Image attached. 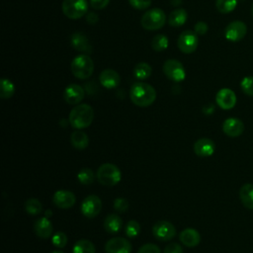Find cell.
<instances>
[{"label":"cell","mask_w":253,"mask_h":253,"mask_svg":"<svg viewBox=\"0 0 253 253\" xmlns=\"http://www.w3.org/2000/svg\"><path fill=\"white\" fill-rule=\"evenodd\" d=\"M131 102L137 107H148L156 99L155 89L144 82H136L131 85L129 90Z\"/></svg>","instance_id":"obj_1"},{"label":"cell","mask_w":253,"mask_h":253,"mask_svg":"<svg viewBox=\"0 0 253 253\" xmlns=\"http://www.w3.org/2000/svg\"><path fill=\"white\" fill-rule=\"evenodd\" d=\"M94 119V111L90 105L79 104L75 106L69 113L68 122L76 129L89 126Z\"/></svg>","instance_id":"obj_2"},{"label":"cell","mask_w":253,"mask_h":253,"mask_svg":"<svg viewBox=\"0 0 253 253\" xmlns=\"http://www.w3.org/2000/svg\"><path fill=\"white\" fill-rule=\"evenodd\" d=\"M72 74L81 80L89 78L94 71V62L92 58L85 53L79 54L71 61Z\"/></svg>","instance_id":"obj_3"},{"label":"cell","mask_w":253,"mask_h":253,"mask_svg":"<svg viewBox=\"0 0 253 253\" xmlns=\"http://www.w3.org/2000/svg\"><path fill=\"white\" fill-rule=\"evenodd\" d=\"M121 176L120 169L112 163H104L97 170V179L103 186H115L120 182Z\"/></svg>","instance_id":"obj_4"},{"label":"cell","mask_w":253,"mask_h":253,"mask_svg":"<svg viewBox=\"0 0 253 253\" xmlns=\"http://www.w3.org/2000/svg\"><path fill=\"white\" fill-rule=\"evenodd\" d=\"M165 13L160 8H153L146 11L140 20L142 28L147 31L159 30L165 25Z\"/></svg>","instance_id":"obj_5"},{"label":"cell","mask_w":253,"mask_h":253,"mask_svg":"<svg viewBox=\"0 0 253 253\" xmlns=\"http://www.w3.org/2000/svg\"><path fill=\"white\" fill-rule=\"evenodd\" d=\"M61 8L68 19L76 20L85 16L88 11V2L87 0H63Z\"/></svg>","instance_id":"obj_6"},{"label":"cell","mask_w":253,"mask_h":253,"mask_svg":"<svg viewBox=\"0 0 253 253\" xmlns=\"http://www.w3.org/2000/svg\"><path fill=\"white\" fill-rule=\"evenodd\" d=\"M163 72L168 79L174 82H181L186 77L185 68L177 59H167L163 64Z\"/></svg>","instance_id":"obj_7"},{"label":"cell","mask_w":253,"mask_h":253,"mask_svg":"<svg viewBox=\"0 0 253 253\" xmlns=\"http://www.w3.org/2000/svg\"><path fill=\"white\" fill-rule=\"evenodd\" d=\"M178 48L184 53L194 52L199 45L198 35L190 30L182 32L177 41Z\"/></svg>","instance_id":"obj_8"},{"label":"cell","mask_w":253,"mask_h":253,"mask_svg":"<svg viewBox=\"0 0 253 253\" xmlns=\"http://www.w3.org/2000/svg\"><path fill=\"white\" fill-rule=\"evenodd\" d=\"M102 210V202L96 195H90L86 197L81 205V211L84 216L93 218L97 216Z\"/></svg>","instance_id":"obj_9"},{"label":"cell","mask_w":253,"mask_h":253,"mask_svg":"<svg viewBox=\"0 0 253 253\" xmlns=\"http://www.w3.org/2000/svg\"><path fill=\"white\" fill-rule=\"evenodd\" d=\"M152 233L156 239L160 241H168L175 236L176 229L171 222L166 220H159L153 225Z\"/></svg>","instance_id":"obj_10"},{"label":"cell","mask_w":253,"mask_h":253,"mask_svg":"<svg viewBox=\"0 0 253 253\" xmlns=\"http://www.w3.org/2000/svg\"><path fill=\"white\" fill-rule=\"evenodd\" d=\"M247 33V26L244 22L233 21L229 23L224 30V37L229 42H239L241 41Z\"/></svg>","instance_id":"obj_11"},{"label":"cell","mask_w":253,"mask_h":253,"mask_svg":"<svg viewBox=\"0 0 253 253\" xmlns=\"http://www.w3.org/2000/svg\"><path fill=\"white\" fill-rule=\"evenodd\" d=\"M106 253H131V244L124 237H114L105 245Z\"/></svg>","instance_id":"obj_12"},{"label":"cell","mask_w":253,"mask_h":253,"mask_svg":"<svg viewBox=\"0 0 253 253\" xmlns=\"http://www.w3.org/2000/svg\"><path fill=\"white\" fill-rule=\"evenodd\" d=\"M85 96L84 89L77 84H69L63 91V99L69 105L79 104Z\"/></svg>","instance_id":"obj_13"},{"label":"cell","mask_w":253,"mask_h":253,"mask_svg":"<svg viewBox=\"0 0 253 253\" xmlns=\"http://www.w3.org/2000/svg\"><path fill=\"white\" fill-rule=\"evenodd\" d=\"M215 101L218 107L223 110H230L236 104V95L235 93L229 88H222L220 89L216 96Z\"/></svg>","instance_id":"obj_14"},{"label":"cell","mask_w":253,"mask_h":253,"mask_svg":"<svg viewBox=\"0 0 253 253\" xmlns=\"http://www.w3.org/2000/svg\"><path fill=\"white\" fill-rule=\"evenodd\" d=\"M52 202L57 208L62 209V210H67L75 204L76 198H75L74 194L70 191L59 190L54 193Z\"/></svg>","instance_id":"obj_15"},{"label":"cell","mask_w":253,"mask_h":253,"mask_svg":"<svg viewBox=\"0 0 253 253\" xmlns=\"http://www.w3.org/2000/svg\"><path fill=\"white\" fill-rule=\"evenodd\" d=\"M222 130L226 135L230 137H236L243 132L244 125L239 119L228 118L222 124Z\"/></svg>","instance_id":"obj_16"},{"label":"cell","mask_w":253,"mask_h":253,"mask_svg":"<svg viewBox=\"0 0 253 253\" xmlns=\"http://www.w3.org/2000/svg\"><path fill=\"white\" fill-rule=\"evenodd\" d=\"M99 80L100 83L103 87L107 88V89H113L118 87V85L120 84L121 78L119 73L111 68H107L104 69L99 76Z\"/></svg>","instance_id":"obj_17"},{"label":"cell","mask_w":253,"mask_h":253,"mask_svg":"<svg viewBox=\"0 0 253 253\" xmlns=\"http://www.w3.org/2000/svg\"><path fill=\"white\" fill-rule=\"evenodd\" d=\"M215 149L214 142L207 137L198 139L194 144V151L198 156L208 157L211 156Z\"/></svg>","instance_id":"obj_18"},{"label":"cell","mask_w":253,"mask_h":253,"mask_svg":"<svg viewBox=\"0 0 253 253\" xmlns=\"http://www.w3.org/2000/svg\"><path fill=\"white\" fill-rule=\"evenodd\" d=\"M34 230L39 237L44 239L48 238L51 235L53 227L50 220L46 216H44L36 220L34 224Z\"/></svg>","instance_id":"obj_19"},{"label":"cell","mask_w":253,"mask_h":253,"mask_svg":"<svg viewBox=\"0 0 253 253\" xmlns=\"http://www.w3.org/2000/svg\"><path fill=\"white\" fill-rule=\"evenodd\" d=\"M180 241L187 247H195L201 241V235L199 231L194 228H186L181 231L179 235Z\"/></svg>","instance_id":"obj_20"},{"label":"cell","mask_w":253,"mask_h":253,"mask_svg":"<svg viewBox=\"0 0 253 253\" xmlns=\"http://www.w3.org/2000/svg\"><path fill=\"white\" fill-rule=\"evenodd\" d=\"M70 42H71V45L73 46V48L78 51L86 52L88 54L92 50L91 44H90L87 37L81 33H74L71 36Z\"/></svg>","instance_id":"obj_21"},{"label":"cell","mask_w":253,"mask_h":253,"mask_svg":"<svg viewBox=\"0 0 253 253\" xmlns=\"http://www.w3.org/2000/svg\"><path fill=\"white\" fill-rule=\"evenodd\" d=\"M123 225V220L118 214L111 213L104 220V228L111 234H116Z\"/></svg>","instance_id":"obj_22"},{"label":"cell","mask_w":253,"mask_h":253,"mask_svg":"<svg viewBox=\"0 0 253 253\" xmlns=\"http://www.w3.org/2000/svg\"><path fill=\"white\" fill-rule=\"evenodd\" d=\"M188 18V14L185 9L178 8L173 10L168 17V24L171 27H181L183 26Z\"/></svg>","instance_id":"obj_23"},{"label":"cell","mask_w":253,"mask_h":253,"mask_svg":"<svg viewBox=\"0 0 253 253\" xmlns=\"http://www.w3.org/2000/svg\"><path fill=\"white\" fill-rule=\"evenodd\" d=\"M239 198L247 209L253 210V184H244L239 190Z\"/></svg>","instance_id":"obj_24"},{"label":"cell","mask_w":253,"mask_h":253,"mask_svg":"<svg viewBox=\"0 0 253 253\" xmlns=\"http://www.w3.org/2000/svg\"><path fill=\"white\" fill-rule=\"evenodd\" d=\"M70 142L76 149H84L88 146V135L82 130H74L70 135Z\"/></svg>","instance_id":"obj_25"},{"label":"cell","mask_w":253,"mask_h":253,"mask_svg":"<svg viewBox=\"0 0 253 253\" xmlns=\"http://www.w3.org/2000/svg\"><path fill=\"white\" fill-rule=\"evenodd\" d=\"M151 66L146 62H139L133 68V75L138 80L147 79L151 75Z\"/></svg>","instance_id":"obj_26"},{"label":"cell","mask_w":253,"mask_h":253,"mask_svg":"<svg viewBox=\"0 0 253 253\" xmlns=\"http://www.w3.org/2000/svg\"><path fill=\"white\" fill-rule=\"evenodd\" d=\"M15 93V86L11 80L2 78L0 82V97L2 99H9Z\"/></svg>","instance_id":"obj_27"},{"label":"cell","mask_w":253,"mask_h":253,"mask_svg":"<svg viewBox=\"0 0 253 253\" xmlns=\"http://www.w3.org/2000/svg\"><path fill=\"white\" fill-rule=\"evenodd\" d=\"M73 253H95V246L88 239H80L74 244Z\"/></svg>","instance_id":"obj_28"},{"label":"cell","mask_w":253,"mask_h":253,"mask_svg":"<svg viewBox=\"0 0 253 253\" xmlns=\"http://www.w3.org/2000/svg\"><path fill=\"white\" fill-rule=\"evenodd\" d=\"M237 3L238 0H215V7L218 12L227 14L236 8Z\"/></svg>","instance_id":"obj_29"},{"label":"cell","mask_w":253,"mask_h":253,"mask_svg":"<svg viewBox=\"0 0 253 253\" xmlns=\"http://www.w3.org/2000/svg\"><path fill=\"white\" fill-rule=\"evenodd\" d=\"M151 47L155 51H162L168 47V38L162 34H158L151 40Z\"/></svg>","instance_id":"obj_30"},{"label":"cell","mask_w":253,"mask_h":253,"mask_svg":"<svg viewBox=\"0 0 253 253\" xmlns=\"http://www.w3.org/2000/svg\"><path fill=\"white\" fill-rule=\"evenodd\" d=\"M25 210L28 213L36 215V214H39L40 212H42V206L39 200L32 198V199L27 200V202L25 203Z\"/></svg>","instance_id":"obj_31"},{"label":"cell","mask_w":253,"mask_h":253,"mask_svg":"<svg viewBox=\"0 0 253 253\" xmlns=\"http://www.w3.org/2000/svg\"><path fill=\"white\" fill-rule=\"evenodd\" d=\"M78 181L82 185H90L94 181V173L90 168H83L77 174Z\"/></svg>","instance_id":"obj_32"},{"label":"cell","mask_w":253,"mask_h":253,"mask_svg":"<svg viewBox=\"0 0 253 253\" xmlns=\"http://www.w3.org/2000/svg\"><path fill=\"white\" fill-rule=\"evenodd\" d=\"M125 231L128 237H136L140 232V225L136 220H129L126 225Z\"/></svg>","instance_id":"obj_33"},{"label":"cell","mask_w":253,"mask_h":253,"mask_svg":"<svg viewBox=\"0 0 253 253\" xmlns=\"http://www.w3.org/2000/svg\"><path fill=\"white\" fill-rule=\"evenodd\" d=\"M240 87L246 95L253 97V76H245L240 82Z\"/></svg>","instance_id":"obj_34"},{"label":"cell","mask_w":253,"mask_h":253,"mask_svg":"<svg viewBox=\"0 0 253 253\" xmlns=\"http://www.w3.org/2000/svg\"><path fill=\"white\" fill-rule=\"evenodd\" d=\"M67 243V236L64 232L58 231L52 236V244L57 248H63Z\"/></svg>","instance_id":"obj_35"},{"label":"cell","mask_w":253,"mask_h":253,"mask_svg":"<svg viewBox=\"0 0 253 253\" xmlns=\"http://www.w3.org/2000/svg\"><path fill=\"white\" fill-rule=\"evenodd\" d=\"M128 208V203L124 198H117L114 201V209L119 212H125Z\"/></svg>","instance_id":"obj_36"},{"label":"cell","mask_w":253,"mask_h":253,"mask_svg":"<svg viewBox=\"0 0 253 253\" xmlns=\"http://www.w3.org/2000/svg\"><path fill=\"white\" fill-rule=\"evenodd\" d=\"M128 2L131 7L137 10L147 9L151 4V0H128Z\"/></svg>","instance_id":"obj_37"},{"label":"cell","mask_w":253,"mask_h":253,"mask_svg":"<svg viewBox=\"0 0 253 253\" xmlns=\"http://www.w3.org/2000/svg\"><path fill=\"white\" fill-rule=\"evenodd\" d=\"M137 253H160V249L155 244L146 243L138 249Z\"/></svg>","instance_id":"obj_38"},{"label":"cell","mask_w":253,"mask_h":253,"mask_svg":"<svg viewBox=\"0 0 253 253\" xmlns=\"http://www.w3.org/2000/svg\"><path fill=\"white\" fill-rule=\"evenodd\" d=\"M164 253H183V249L178 243L171 242L165 247Z\"/></svg>","instance_id":"obj_39"},{"label":"cell","mask_w":253,"mask_h":253,"mask_svg":"<svg viewBox=\"0 0 253 253\" xmlns=\"http://www.w3.org/2000/svg\"><path fill=\"white\" fill-rule=\"evenodd\" d=\"M110 0H90V4L92 6V8L96 9V10H101L104 9L108 6Z\"/></svg>","instance_id":"obj_40"},{"label":"cell","mask_w":253,"mask_h":253,"mask_svg":"<svg viewBox=\"0 0 253 253\" xmlns=\"http://www.w3.org/2000/svg\"><path fill=\"white\" fill-rule=\"evenodd\" d=\"M194 32L197 35H205L208 32V25L205 22H198L194 27Z\"/></svg>","instance_id":"obj_41"},{"label":"cell","mask_w":253,"mask_h":253,"mask_svg":"<svg viewBox=\"0 0 253 253\" xmlns=\"http://www.w3.org/2000/svg\"><path fill=\"white\" fill-rule=\"evenodd\" d=\"M86 20L90 25H94L98 22V15L95 13H89L86 17Z\"/></svg>","instance_id":"obj_42"},{"label":"cell","mask_w":253,"mask_h":253,"mask_svg":"<svg viewBox=\"0 0 253 253\" xmlns=\"http://www.w3.org/2000/svg\"><path fill=\"white\" fill-rule=\"evenodd\" d=\"M45 214H46L47 217H48V216L51 215V211H45Z\"/></svg>","instance_id":"obj_43"},{"label":"cell","mask_w":253,"mask_h":253,"mask_svg":"<svg viewBox=\"0 0 253 253\" xmlns=\"http://www.w3.org/2000/svg\"><path fill=\"white\" fill-rule=\"evenodd\" d=\"M51 253H63V252L60 251V250H55V251H52Z\"/></svg>","instance_id":"obj_44"},{"label":"cell","mask_w":253,"mask_h":253,"mask_svg":"<svg viewBox=\"0 0 253 253\" xmlns=\"http://www.w3.org/2000/svg\"><path fill=\"white\" fill-rule=\"evenodd\" d=\"M252 16H253V4H252Z\"/></svg>","instance_id":"obj_45"}]
</instances>
